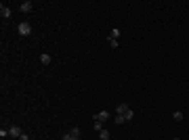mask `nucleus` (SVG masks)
Here are the masks:
<instances>
[{
    "mask_svg": "<svg viewBox=\"0 0 189 140\" xmlns=\"http://www.w3.org/2000/svg\"><path fill=\"white\" fill-rule=\"evenodd\" d=\"M107 40H109V46L112 48H118V40H112V38H107Z\"/></svg>",
    "mask_w": 189,
    "mask_h": 140,
    "instance_id": "obj_15",
    "label": "nucleus"
},
{
    "mask_svg": "<svg viewBox=\"0 0 189 140\" xmlns=\"http://www.w3.org/2000/svg\"><path fill=\"white\" fill-rule=\"evenodd\" d=\"M120 36H122V32H120L118 27H114V29H112V34H109V38H112V40H118Z\"/></svg>",
    "mask_w": 189,
    "mask_h": 140,
    "instance_id": "obj_7",
    "label": "nucleus"
},
{
    "mask_svg": "<svg viewBox=\"0 0 189 140\" xmlns=\"http://www.w3.org/2000/svg\"><path fill=\"white\" fill-rule=\"evenodd\" d=\"M114 121H116L118 125H122V123H126V119H124V115H116V117H114Z\"/></svg>",
    "mask_w": 189,
    "mask_h": 140,
    "instance_id": "obj_11",
    "label": "nucleus"
},
{
    "mask_svg": "<svg viewBox=\"0 0 189 140\" xmlns=\"http://www.w3.org/2000/svg\"><path fill=\"white\" fill-rule=\"evenodd\" d=\"M172 117H174V121H183V113H181V111H174Z\"/></svg>",
    "mask_w": 189,
    "mask_h": 140,
    "instance_id": "obj_13",
    "label": "nucleus"
},
{
    "mask_svg": "<svg viewBox=\"0 0 189 140\" xmlns=\"http://www.w3.org/2000/svg\"><path fill=\"white\" fill-rule=\"evenodd\" d=\"M92 127L97 130V132H101V130H103V121H97V119H94V123H92Z\"/></svg>",
    "mask_w": 189,
    "mask_h": 140,
    "instance_id": "obj_12",
    "label": "nucleus"
},
{
    "mask_svg": "<svg viewBox=\"0 0 189 140\" xmlns=\"http://www.w3.org/2000/svg\"><path fill=\"white\" fill-rule=\"evenodd\" d=\"M94 119H97V121H107L109 119V113L107 111H99L97 115H94Z\"/></svg>",
    "mask_w": 189,
    "mask_h": 140,
    "instance_id": "obj_6",
    "label": "nucleus"
},
{
    "mask_svg": "<svg viewBox=\"0 0 189 140\" xmlns=\"http://www.w3.org/2000/svg\"><path fill=\"white\" fill-rule=\"evenodd\" d=\"M32 9H34L32 0H23V2L19 4V11H21V13H32Z\"/></svg>",
    "mask_w": 189,
    "mask_h": 140,
    "instance_id": "obj_2",
    "label": "nucleus"
},
{
    "mask_svg": "<svg viewBox=\"0 0 189 140\" xmlns=\"http://www.w3.org/2000/svg\"><path fill=\"white\" fill-rule=\"evenodd\" d=\"M11 15H13V11L9 9V7H0V17H2V19H11Z\"/></svg>",
    "mask_w": 189,
    "mask_h": 140,
    "instance_id": "obj_3",
    "label": "nucleus"
},
{
    "mask_svg": "<svg viewBox=\"0 0 189 140\" xmlns=\"http://www.w3.org/2000/svg\"><path fill=\"white\" fill-rule=\"evenodd\" d=\"M17 32H19V36H30L32 34V23L30 21H21L17 25Z\"/></svg>",
    "mask_w": 189,
    "mask_h": 140,
    "instance_id": "obj_1",
    "label": "nucleus"
},
{
    "mask_svg": "<svg viewBox=\"0 0 189 140\" xmlns=\"http://www.w3.org/2000/svg\"><path fill=\"white\" fill-rule=\"evenodd\" d=\"M67 134H71L74 138H80V127H71V132H67Z\"/></svg>",
    "mask_w": 189,
    "mask_h": 140,
    "instance_id": "obj_14",
    "label": "nucleus"
},
{
    "mask_svg": "<svg viewBox=\"0 0 189 140\" xmlns=\"http://www.w3.org/2000/svg\"><path fill=\"white\" fill-rule=\"evenodd\" d=\"M21 134H23V132H21L17 125H11V127H9V136H11V138H19Z\"/></svg>",
    "mask_w": 189,
    "mask_h": 140,
    "instance_id": "obj_4",
    "label": "nucleus"
},
{
    "mask_svg": "<svg viewBox=\"0 0 189 140\" xmlns=\"http://www.w3.org/2000/svg\"><path fill=\"white\" fill-rule=\"evenodd\" d=\"M0 136H2V138H7V136H9V130H4V127H0Z\"/></svg>",
    "mask_w": 189,
    "mask_h": 140,
    "instance_id": "obj_16",
    "label": "nucleus"
},
{
    "mask_svg": "<svg viewBox=\"0 0 189 140\" xmlns=\"http://www.w3.org/2000/svg\"><path fill=\"white\" fill-rule=\"evenodd\" d=\"M61 140H63V138H61Z\"/></svg>",
    "mask_w": 189,
    "mask_h": 140,
    "instance_id": "obj_20",
    "label": "nucleus"
},
{
    "mask_svg": "<svg viewBox=\"0 0 189 140\" xmlns=\"http://www.w3.org/2000/svg\"><path fill=\"white\" fill-rule=\"evenodd\" d=\"M132 117H135V111H132V109H128V111L124 113V119H126V121H130Z\"/></svg>",
    "mask_w": 189,
    "mask_h": 140,
    "instance_id": "obj_10",
    "label": "nucleus"
},
{
    "mask_svg": "<svg viewBox=\"0 0 189 140\" xmlns=\"http://www.w3.org/2000/svg\"><path fill=\"white\" fill-rule=\"evenodd\" d=\"M99 138H101V140H109L112 136H109V132H107V130H101V132H99Z\"/></svg>",
    "mask_w": 189,
    "mask_h": 140,
    "instance_id": "obj_9",
    "label": "nucleus"
},
{
    "mask_svg": "<svg viewBox=\"0 0 189 140\" xmlns=\"http://www.w3.org/2000/svg\"><path fill=\"white\" fill-rule=\"evenodd\" d=\"M128 109H130V107H128L126 102H120V105L116 107V115H124V113H126Z\"/></svg>",
    "mask_w": 189,
    "mask_h": 140,
    "instance_id": "obj_5",
    "label": "nucleus"
},
{
    "mask_svg": "<svg viewBox=\"0 0 189 140\" xmlns=\"http://www.w3.org/2000/svg\"><path fill=\"white\" fill-rule=\"evenodd\" d=\"M172 140H181V138H172Z\"/></svg>",
    "mask_w": 189,
    "mask_h": 140,
    "instance_id": "obj_19",
    "label": "nucleus"
},
{
    "mask_svg": "<svg viewBox=\"0 0 189 140\" xmlns=\"http://www.w3.org/2000/svg\"><path fill=\"white\" fill-rule=\"evenodd\" d=\"M19 140H30V136H28V134H21V136H19Z\"/></svg>",
    "mask_w": 189,
    "mask_h": 140,
    "instance_id": "obj_18",
    "label": "nucleus"
},
{
    "mask_svg": "<svg viewBox=\"0 0 189 140\" xmlns=\"http://www.w3.org/2000/svg\"><path fill=\"white\" fill-rule=\"evenodd\" d=\"M40 61H42V65H48V63H51V55H48V52H42V55H40Z\"/></svg>",
    "mask_w": 189,
    "mask_h": 140,
    "instance_id": "obj_8",
    "label": "nucleus"
},
{
    "mask_svg": "<svg viewBox=\"0 0 189 140\" xmlns=\"http://www.w3.org/2000/svg\"><path fill=\"white\" fill-rule=\"evenodd\" d=\"M63 140H80V138H74L71 134H65V136H63Z\"/></svg>",
    "mask_w": 189,
    "mask_h": 140,
    "instance_id": "obj_17",
    "label": "nucleus"
}]
</instances>
